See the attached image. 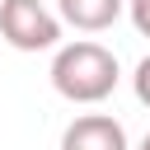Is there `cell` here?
<instances>
[{"mask_svg": "<svg viewBox=\"0 0 150 150\" xmlns=\"http://www.w3.org/2000/svg\"><path fill=\"white\" fill-rule=\"evenodd\" d=\"M122 70H117V56L103 47V42H66L56 47L52 56V89L70 103H103L112 89H117Z\"/></svg>", "mask_w": 150, "mask_h": 150, "instance_id": "cell-1", "label": "cell"}, {"mask_svg": "<svg viewBox=\"0 0 150 150\" xmlns=\"http://www.w3.org/2000/svg\"><path fill=\"white\" fill-rule=\"evenodd\" d=\"M0 38L14 52H47L61 42V19L42 0H0Z\"/></svg>", "mask_w": 150, "mask_h": 150, "instance_id": "cell-2", "label": "cell"}, {"mask_svg": "<svg viewBox=\"0 0 150 150\" xmlns=\"http://www.w3.org/2000/svg\"><path fill=\"white\" fill-rule=\"evenodd\" d=\"M61 150H131V145H127V131H122L117 117L84 112L61 131Z\"/></svg>", "mask_w": 150, "mask_h": 150, "instance_id": "cell-3", "label": "cell"}, {"mask_svg": "<svg viewBox=\"0 0 150 150\" xmlns=\"http://www.w3.org/2000/svg\"><path fill=\"white\" fill-rule=\"evenodd\" d=\"M56 9H61V23H70L80 33H103L117 23L127 0H56Z\"/></svg>", "mask_w": 150, "mask_h": 150, "instance_id": "cell-4", "label": "cell"}, {"mask_svg": "<svg viewBox=\"0 0 150 150\" xmlns=\"http://www.w3.org/2000/svg\"><path fill=\"white\" fill-rule=\"evenodd\" d=\"M131 89H136V98L150 108V56H141V66H136V75H131Z\"/></svg>", "mask_w": 150, "mask_h": 150, "instance_id": "cell-5", "label": "cell"}, {"mask_svg": "<svg viewBox=\"0 0 150 150\" xmlns=\"http://www.w3.org/2000/svg\"><path fill=\"white\" fill-rule=\"evenodd\" d=\"M127 9H131L136 33H141V38H150V0H127Z\"/></svg>", "mask_w": 150, "mask_h": 150, "instance_id": "cell-6", "label": "cell"}, {"mask_svg": "<svg viewBox=\"0 0 150 150\" xmlns=\"http://www.w3.org/2000/svg\"><path fill=\"white\" fill-rule=\"evenodd\" d=\"M136 150H150V131H145V141H141V145H136Z\"/></svg>", "mask_w": 150, "mask_h": 150, "instance_id": "cell-7", "label": "cell"}]
</instances>
